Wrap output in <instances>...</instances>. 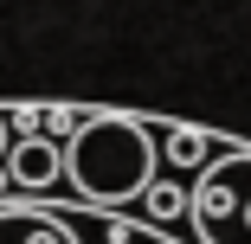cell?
<instances>
[{"mask_svg":"<svg viewBox=\"0 0 251 244\" xmlns=\"http://www.w3.org/2000/svg\"><path fill=\"white\" fill-rule=\"evenodd\" d=\"M155 135L129 116H90L65 141V180L77 186V200L90 206H129L155 186Z\"/></svg>","mask_w":251,"mask_h":244,"instance_id":"1","label":"cell"},{"mask_svg":"<svg viewBox=\"0 0 251 244\" xmlns=\"http://www.w3.org/2000/svg\"><path fill=\"white\" fill-rule=\"evenodd\" d=\"M7 148H13V122H7V110H0V161H7Z\"/></svg>","mask_w":251,"mask_h":244,"instance_id":"8","label":"cell"},{"mask_svg":"<svg viewBox=\"0 0 251 244\" xmlns=\"http://www.w3.org/2000/svg\"><path fill=\"white\" fill-rule=\"evenodd\" d=\"M193 231L200 244H251V155L232 148L193 180Z\"/></svg>","mask_w":251,"mask_h":244,"instance_id":"2","label":"cell"},{"mask_svg":"<svg viewBox=\"0 0 251 244\" xmlns=\"http://www.w3.org/2000/svg\"><path fill=\"white\" fill-rule=\"evenodd\" d=\"M148 244H155V238H148Z\"/></svg>","mask_w":251,"mask_h":244,"instance_id":"9","label":"cell"},{"mask_svg":"<svg viewBox=\"0 0 251 244\" xmlns=\"http://www.w3.org/2000/svg\"><path fill=\"white\" fill-rule=\"evenodd\" d=\"M7 174L20 193H52L65 180V141L52 135H20L13 148H7Z\"/></svg>","mask_w":251,"mask_h":244,"instance_id":"3","label":"cell"},{"mask_svg":"<svg viewBox=\"0 0 251 244\" xmlns=\"http://www.w3.org/2000/svg\"><path fill=\"white\" fill-rule=\"evenodd\" d=\"M206 155H213V135H200V129H174V135H168V161H174L180 174H200Z\"/></svg>","mask_w":251,"mask_h":244,"instance_id":"6","label":"cell"},{"mask_svg":"<svg viewBox=\"0 0 251 244\" xmlns=\"http://www.w3.org/2000/svg\"><path fill=\"white\" fill-rule=\"evenodd\" d=\"M0 244H84V231L52 206H0Z\"/></svg>","mask_w":251,"mask_h":244,"instance_id":"4","label":"cell"},{"mask_svg":"<svg viewBox=\"0 0 251 244\" xmlns=\"http://www.w3.org/2000/svg\"><path fill=\"white\" fill-rule=\"evenodd\" d=\"M148 200V225H174L180 212H193V186H174V180H155L142 193Z\"/></svg>","mask_w":251,"mask_h":244,"instance_id":"5","label":"cell"},{"mask_svg":"<svg viewBox=\"0 0 251 244\" xmlns=\"http://www.w3.org/2000/svg\"><path fill=\"white\" fill-rule=\"evenodd\" d=\"M32 122H39V135H52V141H71L90 116L84 110H58V103H45V110H32Z\"/></svg>","mask_w":251,"mask_h":244,"instance_id":"7","label":"cell"}]
</instances>
